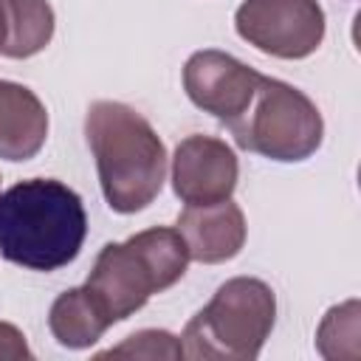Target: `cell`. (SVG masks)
<instances>
[{
	"label": "cell",
	"mask_w": 361,
	"mask_h": 361,
	"mask_svg": "<svg viewBox=\"0 0 361 361\" xmlns=\"http://www.w3.org/2000/svg\"><path fill=\"white\" fill-rule=\"evenodd\" d=\"M240 164L234 149L214 135H189L172 155V189L186 206H206L231 197Z\"/></svg>",
	"instance_id": "cell-8"
},
{
	"label": "cell",
	"mask_w": 361,
	"mask_h": 361,
	"mask_svg": "<svg viewBox=\"0 0 361 361\" xmlns=\"http://www.w3.org/2000/svg\"><path fill=\"white\" fill-rule=\"evenodd\" d=\"M28 361L34 358V353L25 344V336L20 327H14L11 322H0V361Z\"/></svg>",
	"instance_id": "cell-15"
},
{
	"label": "cell",
	"mask_w": 361,
	"mask_h": 361,
	"mask_svg": "<svg viewBox=\"0 0 361 361\" xmlns=\"http://www.w3.org/2000/svg\"><path fill=\"white\" fill-rule=\"evenodd\" d=\"M226 127L237 147L282 164L310 158L324 138L319 107L299 87L271 76H259L248 107Z\"/></svg>",
	"instance_id": "cell-5"
},
{
	"label": "cell",
	"mask_w": 361,
	"mask_h": 361,
	"mask_svg": "<svg viewBox=\"0 0 361 361\" xmlns=\"http://www.w3.org/2000/svg\"><path fill=\"white\" fill-rule=\"evenodd\" d=\"M189 265V251L178 228H144L124 243H107L87 276L110 322H124L147 305L152 293L172 288Z\"/></svg>",
	"instance_id": "cell-3"
},
{
	"label": "cell",
	"mask_w": 361,
	"mask_h": 361,
	"mask_svg": "<svg viewBox=\"0 0 361 361\" xmlns=\"http://www.w3.org/2000/svg\"><path fill=\"white\" fill-rule=\"evenodd\" d=\"M85 135L96 158L104 200L118 214L147 209L166 180V147L152 124L121 102H93Z\"/></svg>",
	"instance_id": "cell-2"
},
{
	"label": "cell",
	"mask_w": 361,
	"mask_h": 361,
	"mask_svg": "<svg viewBox=\"0 0 361 361\" xmlns=\"http://www.w3.org/2000/svg\"><path fill=\"white\" fill-rule=\"evenodd\" d=\"M96 358H166V361H178V358H183V347H180V338H175L166 330H138V333L127 336L118 347H110V350L99 353Z\"/></svg>",
	"instance_id": "cell-14"
},
{
	"label": "cell",
	"mask_w": 361,
	"mask_h": 361,
	"mask_svg": "<svg viewBox=\"0 0 361 361\" xmlns=\"http://www.w3.org/2000/svg\"><path fill=\"white\" fill-rule=\"evenodd\" d=\"M110 324H113L110 316L104 313V307L99 305V299L90 293L87 285L68 288L65 293H59L48 313V327L54 338L68 350L93 347Z\"/></svg>",
	"instance_id": "cell-11"
},
{
	"label": "cell",
	"mask_w": 361,
	"mask_h": 361,
	"mask_svg": "<svg viewBox=\"0 0 361 361\" xmlns=\"http://www.w3.org/2000/svg\"><path fill=\"white\" fill-rule=\"evenodd\" d=\"M262 73L243 65L226 51H195L183 65V90L195 107L212 113L217 121H234L251 102Z\"/></svg>",
	"instance_id": "cell-7"
},
{
	"label": "cell",
	"mask_w": 361,
	"mask_h": 361,
	"mask_svg": "<svg viewBox=\"0 0 361 361\" xmlns=\"http://www.w3.org/2000/svg\"><path fill=\"white\" fill-rule=\"evenodd\" d=\"M175 228L186 243L189 259L203 265L237 257L245 243V214L231 197L206 206H186Z\"/></svg>",
	"instance_id": "cell-9"
},
{
	"label": "cell",
	"mask_w": 361,
	"mask_h": 361,
	"mask_svg": "<svg viewBox=\"0 0 361 361\" xmlns=\"http://www.w3.org/2000/svg\"><path fill=\"white\" fill-rule=\"evenodd\" d=\"M276 296L257 276H234L223 282L212 302L197 310L180 336L186 358L254 361L274 330Z\"/></svg>",
	"instance_id": "cell-4"
},
{
	"label": "cell",
	"mask_w": 361,
	"mask_h": 361,
	"mask_svg": "<svg viewBox=\"0 0 361 361\" xmlns=\"http://www.w3.org/2000/svg\"><path fill=\"white\" fill-rule=\"evenodd\" d=\"M316 347L330 361H355L361 355V305L347 299L330 307L316 330Z\"/></svg>",
	"instance_id": "cell-13"
},
{
	"label": "cell",
	"mask_w": 361,
	"mask_h": 361,
	"mask_svg": "<svg viewBox=\"0 0 361 361\" xmlns=\"http://www.w3.org/2000/svg\"><path fill=\"white\" fill-rule=\"evenodd\" d=\"M3 45H6V8L0 0V54H3Z\"/></svg>",
	"instance_id": "cell-16"
},
{
	"label": "cell",
	"mask_w": 361,
	"mask_h": 361,
	"mask_svg": "<svg viewBox=\"0 0 361 361\" xmlns=\"http://www.w3.org/2000/svg\"><path fill=\"white\" fill-rule=\"evenodd\" d=\"M234 28L268 56L305 59L324 39V11L319 0H243Z\"/></svg>",
	"instance_id": "cell-6"
},
{
	"label": "cell",
	"mask_w": 361,
	"mask_h": 361,
	"mask_svg": "<svg viewBox=\"0 0 361 361\" xmlns=\"http://www.w3.org/2000/svg\"><path fill=\"white\" fill-rule=\"evenodd\" d=\"M3 8H6L3 56L28 59L51 42L56 20L48 0H3Z\"/></svg>",
	"instance_id": "cell-12"
},
{
	"label": "cell",
	"mask_w": 361,
	"mask_h": 361,
	"mask_svg": "<svg viewBox=\"0 0 361 361\" xmlns=\"http://www.w3.org/2000/svg\"><path fill=\"white\" fill-rule=\"evenodd\" d=\"M87 234L82 197L54 178H28L0 195V257L28 271L73 262Z\"/></svg>",
	"instance_id": "cell-1"
},
{
	"label": "cell",
	"mask_w": 361,
	"mask_h": 361,
	"mask_svg": "<svg viewBox=\"0 0 361 361\" xmlns=\"http://www.w3.org/2000/svg\"><path fill=\"white\" fill-rule=\"evenodd\" d=\"M48 138V110L39 96L20 85L0 79V158L28 161Z\"/></svg>",
	"instance_id": "cell-10"
}]
</instances>
